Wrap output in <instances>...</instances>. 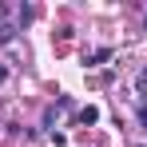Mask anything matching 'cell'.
Wrapping results in <instances>:
<instances>
[{
    "instance_id": "6da1fadb",
    "label": "cell",
    "mask_w": 147,
    "mask_h": 147,
    "mask_svg": "<svg viewBox=\"0 0 147 147\" xmlns=\"http://www.w3.org/2000/svg\"><path fill=\"white\" fill-rule=\"evenodd\" d=\"M99 119V107H92V103H88V107H80V123H84V127H88V123H96Z\"/></svg>"
},
{
    "instance_id": "7a4b0ae2",
    "label": "cell",
    "mask_w": 147,
    "mask_h": 147,
    "mask_svg": "<svg viewBox=\"0 0 147 147\" xmlns=\"http://www.w3.org/2000/svg\"><path fill=\"white\" fill-rule=\"evenodd\" d=\"M12 36H16V28H12V24H4V28H0V44H8Z\"/></svg>"
},
{
    "instance_id": "3957f363",
    "label": "cell",
    "mask_w": 147,
    "mask_h": 147,
    "mask_svg": "<svg viewBox=\"0 0 147 147\" xmlns=\"http://www.w3.org/2000/svg\"><path fill=\"white\" fill-rule=\"evenodd\" d=\"M135 88H139V92H143V96H147V68H143V72H139V76H135Z\"/></svg>"
},
{
    "instance_id": "277c9868",
    "label": "cell",
    "mask_w": 147,
    "mask_h": 147,
    "mask_svg": "<svg viewBox=\"0 0 147 147\" xmlns=\"http://www.w3.org/2000/svg\"><path fill=\"white\" fill-rule=\"evenodd\" d=\"M139 119H143V123H147V103H143V107H139Z\"/></svg>"
}]
</instances>
